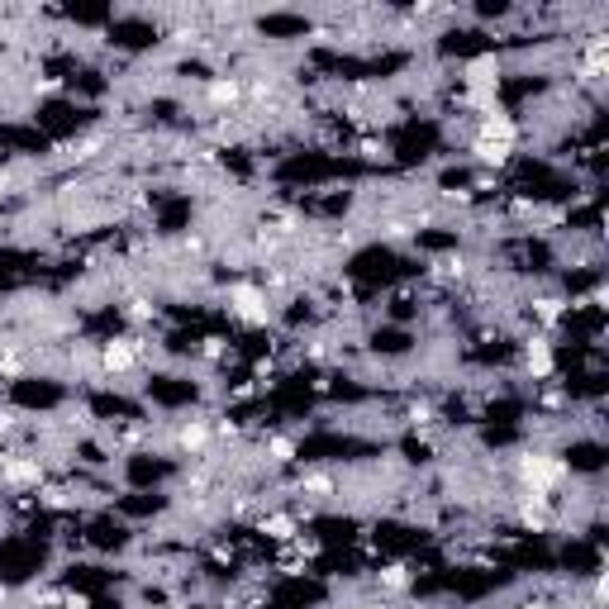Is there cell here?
Wrapping results in <instances>:
<instances>
[{
  "label": "cell",
  "instance_id": "obj_13",
  "mask_svg": "<svg viewBox=\"0 0 609 609\" xmlns=\"http://www.w3.org/2000/svg\"><path fill=\"white\" fill-rule=\"evenodd\" d=\"M177 448L181 452H205V448H210V424H205V419L181 424V429H177Z\"/></svg>",
  "mask_w": 609,
  "mask_h": 609
},
{
  "label": "cell",
  "instance_id": "obj_15",
  "mask_svg": "<svg viewBox=\"0 0 609 609\" xmlns=\"http://www.w3.org/2000/svg\"><path fill=\"white\" fill-rule=\"evenodd\" d=\"M405 419H410L414 429H429L433 419H438V410H433V400H410V410H405Z\"/></svg>",
  "mask_w": 609,
  "mask_h": 609
},
{
  "label": "cell",
  "instance_id": "obj_14",
  "mask_svg": "<svg viewBox=\"0 0 609 609\" xmlns=\"http://www.w3.org/2000/svg\"><path fill=\"white\" fill-rule=\"evenodd\" d=\"M429 272L438 276V281H462V276H467V257L462 253H438Z\"/></svg>",
  "mask_w": 609,
  "mask_h": 609
},
{
  "label": "cell",
  "instance_id": "obj_1",
  "mask_svg": "<svg viewBox=\"0 0 609 609\" xmlns=\"http://www.w3.org/2000/svg\"><path fill=\"white\" fill-rule=\"evenodd\" d=\"M519 138H524L519 119H514L505 105H495V110H486V115H476V124H472V158L481 162L486 172H505V167L514 162Z\"/></svg>",
  "mask_w": 609,
  "mask_h": 609
},
{
  "label": "cell",
  "instance_id": "obj_5",
  "mask_svg": "<svg viewBox=\"0 0 609 609\" xmlns=\"http://www.w3.org/2000/svg\"><path fill=\"white\" fill-rule=\"evenodd\" d=\"M519 372H524V381H533V386H548L552 376H557V348H552L548 334L524 338V348H519Z\"/></svg>",
  "mask_w": 609,
  "mask_h": 609
},
{
  "label": "cell",
  "instance_id": "obj_16",
  "mask_svg": "<svg viewBox=\"0 0 609 609\" xmlns=\"http://www.w3.org/2000/svg\"><path fill=\"white\" fill-rule=\"evenodd\" d=\"M129 319H134V324H143V319H158V310H153L148 300H134V305H129Z\"/></svg>",
  "mask_w": 609,
  "mask_h": 609
},
{
  "label": "cell",
  "instance_id": "obj_11",
  "mask_svg": "<svg viewBox=\"0 0 609 609\" xmlns=\"http://www.w3.org/2000/svg\"><path fill=\"white\" fill-rule=\"evenodd\" d=\"M295 452H300V443H295L291 433H267V438H262V457H267L272 467H291Z\"/></svg>",
  "mask_w": 609,
  "mask_h": 609
},
{
  "label": "cell",
  "instance_id": "obj_7",
  "mask_svg": "<svg viewBox=\"0 0 609 609\" xmlns=\"http://www.w3.org/2000/svg\"><path fill=\"white\" fill-rule=\"evenodd\" d=\"M138 357H143V343H138V338H110V343H100V372L124 376L138 367Z\"/></svg>",
  "mask_w": 609,
  "mask_h": 609
},
{
  "label": "cell",
  "instance_id": "obj_4",
  "mask_svg": "<svg viewBox=\"0 0 609 609\" xmlns=\"http://www.w3.org/2000/svg\"><path fill=\"white\" fill-rule=\"evenodd\" d=\"M224 305H229V315L243 324V329H272V295L262 291L257 281H234L229 291H224Z\"/></svg>",
  "mask_w": 609,
  "mask_h": 609
},
{
  "label": "cell",
  "instance_id": "obj_10",
  "mask_svg": "<svg viewBox=\"0 0 609 609\" xmlns=\"http://www.w3.org/2000/svg\"><path fill=\"white\" fill-rule=\"evenodd\" d=\"M376 586H381V595H405V590L414 586L410 562H386V567H376Z\"/></svg>",
  "mask_w": 609,
  "mask_h": 609
},
{
  "label": "cell",
  "instance_id": "obj_12",
  "mask_svg": "<svg viewBox=\"0 0 609 609\" xmlns=\"http://www.w3.org/2000/svg\"><path fill=\"white\" fill-rule=\"evenodd\" d=\"M295 491L310 495V500H329V495H338V481H334V472H305L295 481Z\"/></svg>",
  "mask_w": 609,
  "mask_h": 609
},
{
  "label": "cell",
  "instance_id": "obj_2",
  "mask_svg": "<svg viewBox=\"0 0 609 609\" xmlns=\"http://www.w3.org/2000/svg\"><path fill=\"white\" fill-rule=\"evenodd\" d=\"M500 86H505V62L495 53H476L462 62V105L472 115H486L500 105Z\"/></svg>",
  "mask_w": 609,
  "mask_h": 609
},
{
  "label": "cell",
  "instance_id": "obj_3",
  "mask_svg": "<svg viewBox=\"0 0 609 609\" xmlns=\"http://www.w3.org/2000/svg\"><path fill=\"white\" fill-rule=\"evenodd\" d=\"M514 476H519V491L552 495L571 472H567V462L552 457V452H519V457H514Z\"/></svg>",
  "mask_w": 609,
  "mask_h": 609
},
{
  "label": "cell",
  "instance_id": "obj_17",
  "mask_svg": "<svg viewBox=\"0 0 609 609\" xmlns=\"http://www.w3.org/2000/svg\"><path fill=\"white\" fill-rule=\"evenodd\" d=\"M386 153H391V148H386V143H376V138L362 143V158H386Z\"/></svg>",
  "mask_w": 609,
  "mask_h": 609
},
{
  "label": "cell",
  "instance_id": "obj_8",
  "mask_svg": "<svg viewBox=\"0 0 609 609\" xmlns=\"http://www.w3.org/2000/svg\"><path fill=\"white\" fill-rule=\"evenodd\" d=\"M257 533L286 548L295 533H300V514H295V510H272V514H262V519H257Z\"/></svg>",
  "mask_w": 609,
  "mask_h": 609
},
{
  "label": "cell",
  "instance_id": "obj_9",
  "mask_svg": "<svg viewBox=\"0 0 609 609\" xmlns=\"http://www.w3.org/2000/svg\"><path fill=\"white\" fill-rule=\"evenodd\" d=\"M238 100H243V77H210V81H205V105H215V110H234Z\"/></svg>",
  "mask_w": 609,
  "mask_h": 609
},
{
  "label": "cell",
  "instance_id": "obj_6",
  "mask_svg": "<svg viewBox=\"0 0 609 609\" xmlns=\"http://www.w3.org/2000/svg\"><path fill=\"white\" fill-rule=\"evenodd\" d=\"M0 486H5V491H39L43 486V462L39 457H20V452L0 457Z\"/></svg>",
  "mask_w": 609,
  "mask_h": 609
}]
</instances>
